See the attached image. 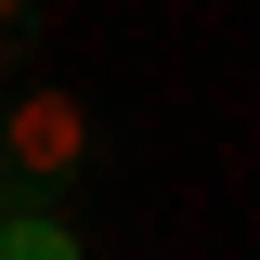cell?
I'll list each match as a JSON object with an SVG mask.
<instances>
[{
    "label": "cell",
    "mask_w": 260,
    "mask_h": 260,
    "mask_svg": "<svg viewBox=\"0 0 260 260\" xmlns=\"http://www.w3.org/2000/svg\"><path fill=\"white\" fill-rule=\"evenodd\" d=\"M78 169H91V104L78 91H13L0 104V221L13 208H52Z\"/></svg>",
    "instance_id": "1"
},
{
    "label": "cell",
    "mask_w": 260,
    "mask_h": 260,
    "mask_svg": "<svg viewBox=\"0 0 260 260\" xmlns=\"http://www.w3.org/2000/svg\"><path fill=\"white\" fill-rule=\"evenodd\" d=\"M39 52V13H26V0H0V65H26Z\"/></svg>",
    "instance_id": "3"
},
{
    "label": "cell",
    "mask_w": 260,
    "mask_h": 260,
    "mask_svg": "<svg viewBox=\"0 0 260 260\" xmlns=\"http://www.w3.org/2000/svg\"><path fill=\"white\" fill-rule=\"evenodd\" d=\"M0 260H78V221L65 208H13L0 221Z\"/></svg>",
    "instance_id": "2"
}]
</instances>
